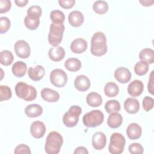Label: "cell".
<instances>
[{"label": "cell", "mask_w": 154, "mask_h": 154, "mask_svg": "<svg viewBox=\"0 0 154 154\" xmlns=\"http://www.w3.org/2000/svg\"><path fill=\"white\" fill-rule=\"evenodd\" d=\"M14 51L16 55L21 58H27L31 54L29 44L23 40H17L14 44Z\"/></svg>", "instance_id": "9"}, {"label": "cell", "mask_w": 154, "mask_h": 154, "mask_svg": "<svg viewBox=\"0 0 154 154\" xmlns=\"http://www.w3.org/2000/svg\"><path fill=\"white\" fill-rule=\"evenodd\" d=\"M13 55L11 51L8 50H4L0 53V62L4 66L10 65L13 61Z\"/></svg>", "instance_id": "31"}, {"label": "cell", "mask_w": 154, "mask_h": 154, "mask_svg": "<svg viewBox=\"0 0 154 154\" xmlns=\"http://www.w3.org/2000/svg\"><path fill=\"white\" fill-rule=\"evenodd\" d=\"M121 109L120 104L117 100H109L105 104V109L108 113L118 112Z\"/></svg>", "instance_id": "30"}, {"label": "cell", "mask_w": 154, "mask_h": 154, "mask_svg": "<svg viewBox=\"0 0 154 154\" xmlns=\"http://www.w3.org/2000/svg\"><path fill=\"white\" fill-rule=\"evenodd\" d=\"M86 102L91 107H97L102 104V97L98 93L91 92L87 96Z\"/></svg>", "instance_id": "25"}, {"label": "cell", "mask_w": 154, "mask_h": 154, "mask_svg": "<svg viewBox=\"0 0 154 154\" xmlns=\"http://www.w3.org/2000/svg\"><path fill=\"white\" fill-rule=\"evenodd\" d=\"M128 150L132 154H142L144 152L143 147L138 143H134L130 144Z\"/></svg>", "instance_id": "38"}, {"label": "cell", "mask_w": 154, "mask_h": 154, "mask_svg": "<svg viewBox=\"0 0 154 154\" xmlns=\"http://www.w3.org/2000/svg\"><path fill=\"white\" fill-rule=\"evenodd\" d=\"M106 143V138L104 133L102 132H95L92 137V145L96 150L103 149Z\"/></svg>", "instance_id": "12"}, {"label": "cell", "mask_w": 154, "mask_h": 154, "mask_svg": "<svg viewBox=\"0 0 154 154\" xmlns=\"http://www.w3.org/2000/svg\"><path fill=\"white\" fill-rule=\"evenodd\" d=\"M87 42L82 38L75 39L70 45V50L75 54H81L87 49Z\"/></svg>", "instance_id": "17"}, {"label": "cell", "mask_w": 154, "mask_h": 154, "mask_svg": "<svg viewBox=\"0 0 154 154\" xmlns=\"http://www.w3.org/2000/svg\"><path fill=\"white\" fill-rule=\"evenodd\" d=\"M25 113L28 117H37L43 113V108L38 104H31L25 107Z\"/></svg>", "instance_id": "22"}, {"label": "cell", "mask_w": 154, "mask_h": 154, "mask_svg": "<svg viewBox=\"0 0 154 154\" xmlns=\"http://www.w3.org/2000/svg\"><path fill=\"white\" fill-rule=\"evenodd\" d=\"M143 83L138 79L132 81L128 86V93L129 95L137 97L141 94L143 91Z\"/></svg>", "instance_id": "14"}, {"label": "cell", "mask_w": 154, "mask_h": 154, "mask_svg": "<svg viewBox=\"0 0 154 154\" xmlns=\"http://www.w3.org/2000/svg\"><path fill=\"white\" fill-rule=\"evenodd\" d=\"M46 126L41 121H35L32 123L30 126L31 135L35 138H42L46 132Z\"/></svg>", "instance_id": "10"}, {"label": "cell", "mask_w": 154, "mask_h": 154, "mask_svg": "<svg viewBox=\"0 0 154 154\" xmlns=\"http://www.w3.org/2000/svg\"><path fill=\"white\" fill-rule=\"evenodd\" d=\"M11 7V1L9 0H0V13H7Z\"/></svg>", "instance_id": "41"}, {"label": "cell", "mask_w": 154, "mask_h": 154, "mask_svg": "<svg viewBox=\"0 0 154 154\" xmlns=\"http://www.w3.org/2000/svg\"><path fill=\"white\" fill-rule=\"evenodd\" d=\"M10 20L7 17H1L0 18V32L3 34L8 31L10 28Z\"/></svg>", "instance_id": "37"}, {"label": "cell", "mask_w": 154, "mask_h": 154, "mask_svg": "<svg viewBox=\"0 0 154 154\" xmlns=\"http://www.w3.org/2000/svg\"><path fill=\"white\" fill-rule=\"evenodd\" d=\"M42 8L38 5H32L27 10V16L39 19L42 16Z\"/></svg>", "instance_id": "36"}, {"label": "cell", "mask_w": 154, "mask_h": 154, "mask_svg": "<svg viewBox=\"0 0 154 154\" xmlns=\"http://www.w3.org/2000/svg\"><path fill=\"white\" fill-rule=\"evenodd\" d=\"M125 144L126 140L123 135L119 132H114L110 137L109 152L112 154L122 153L124 150Z\"/></svg>", "instance_id": "6"}, {"label": "cell", "mask_w": 154, "mask_h": 154, "mask_svg": "<svg viewBox=\"0 0 154 154\" xmlns=\"http://www.w3.org/2000/svg\"><path fill=\"white\" fill-rule=\"evenodd\" d=\"M14 153L16 154H20V153H31L30 148L28 146L25 144H20L17 146L14 149Z\"/></svg>", "instance_id": "40"}, {"label": "cell", "mask_w": 154, "mask_h": 154, "mask_svg": "<svg viewBox=\"0 0 154 154\" xmlns=\"http://www.w3.org/2000/svg\"><path fill=\"white\" fill-rule=\"evenodd\" d=\"M125 111L129 114H136L140 109V103L138 100L133 97L127 98L124 102Z\"/></svg>", "instance_id": "20"}, {"label": "cell", "mask_w": 154, "mask_h": 154, "mask_svg": "<svg viewBox=\"0 0 154 154\" xmlns=\"http://www.w3.org/2000/svg\"><path fill=\"white\" fill-rule=\"evenodd\" d=\"M114 78L120 83H127L131 79V73L125 67H118L114 72Z\"/></svg>", "instance_id": "11"}, {"label": "cell", "mask_w": 154, "mask_h": 154, "mask_svg": "<svg viewBox=\"0 0 154 154\" xmlns=\"http://www.w3.org/2000/svg\"><path fill=\"white\" fill-rule=\"evenodd\" d=\"M108 50L106 45V37L102 32H95L91 39V53L97 57L105 55Z\"/></svg>", "instance_id": "1"}, {"label": "cell", "mask_w": 154, "mask_h": 154, "mask_svg": "<svg viewBox=\"0 0 154 154\" xmlns=\"http://www.w3.org/2000/svg\"><path fill=\"white\" fill-rule=\"evenodd\" d=\"M82 64L79 60L76 58H70L67 59L64 63V66L70 72H76L81 67Z\"/></svg>", "instance_id": "27"}, {"label": "cell", "mask_w": 154, "mask_h": 154, "mask_svg": "<svg viewBox=\"0 0 154 154\" xmlns=\"http://www.w3.org/2000/svg\"><path fill=\"white\" fill-rule=\"evenodd\" d=\"M15 93L18 97L28 102L34 100L37 97L35 88L23 82H19L16 84Z\"/></svg>", "instance_id": "3"}, {"label": "cell", "mask_w": 154, "mask_h": 154, "mask_svg": "<svg viewBox=\"0 0 154 154\" xmlns=\"http://www.w3.org/2000/svg\"><path fill=\"white\" fill-rule=\"evenodd\" d=\"M58 3L60 5L66 9L71 8L73 7L75 4V0H59Z\"/></svg>", "instance_id": "42"}, {"label": "cell", "mask_w": 154, "mask_h": 154, "mask_svg": "<svg viewBox=\"0 0 154 154\" xmlns=\"http://www.w3.org/2000/svg\"><path fill=\"white\" fill-rule=\"evenodd\" d=\"M24 24L28 29L30 30H34L39 26L40 19L31 17L26 15L24 19Z\"/></svg>", "instance_id": "34"}, {"label": "cell", "mask_w": 154, "mask_h": 154, "mask_svg": "<svg viewBox=\"0 0 154 154\" xmlns=\"http://www.w3.org/2000/svg\"><path fill=\"white\" fill-rule=\"evenodd\" d=\"M81 112L82 109L79 106L73 105L70 107L69 111L65 112L63 117V122L64 125L69 128L75 126L78 123Z\"/></svg>", "instance_id": "7"}, {"label": "cell", "mask_w": 154, "mask_h": 154, "mask_svg": "<svg viewBox=\"0 0 154 154\" xmlns=\"http://www.w3.org/2000/svg\"><path fill=\"white\" fill-rule=\"evenodd\" d=\"M119 86L114 82H109L106 83L104 87V93L108 97H115L119 94Z\"/></svg>", "instance_id": "28"}, {"label": "cell", "mask_w": 154, "mask_h": 154, "mask_svg": "<svg viewBox=\"0 0 154 154\" xmlns=\"http://www.w3.org/2000/svg\"><path fill=\"white\" fill-rule=\"evenodd\" d=\"M149 70V64L145 61H140L137 62L134 66V71L138 76L145 75Z\"/></svg>", "instance_id": "32"}, {"label": "cell", "mask_w": 154, "mask_h": 154, "mask_svg": "<svg viewBox=\"0 0 154 154\" xmlns=\"http://www.w3.org/2000/svg\"><path fill=\"white\" fill-rule=\"evenodd\" d=\"M48 55L49 58L54 61H60L65 56V51L61 46H54L49 50Z\"/></svg>", "instance_id": "21"}, {"label": "cell", "mask_w": 154, "mask_h": 154, "mask_svg": "<svg viewBox=\"0 0 154 154\" xmlns=\"http://www.w3.org/2000/svg\"><path fill=\"white\" fill-rule=\"evenodd\" d=\"M12 96V93L10 88L7 85H0V101H4L10 99Z\"/></svg>", "instance_id": "35"}, {"label": "cell", "mask_w": 154, "mask_h": 154, "mask_svg": "<svg viewBox=\"0 0 154 154\" xmlns=\"http://www.w3.org/2000/svg\"><path fill=\"white\" fill-rule=\"evenodd\" d=\"M154 105V100L152 97L145 96L143 99V108L146 111L151 110Z\"/></svg>", "instance_id": "39"}, {"label": "cell", "mask_w": 154, "mask_h": 154, "mask_svg": "<svg viewBox=\"0 0 154 154\" xmlns=\"http://www.w3.org/2000/svg\"><path fill=\"white\" fill-rule=\"evenodd\" d=\"M139 2L142 5L149 7L152 5L154 2L153 0H144V1H139Z\"/></svg>", "instance_id": "46"}, {"label": "cell", "mask_w": 154, "mask_h": 154, "mask_svg": "<svg viewBox=\"0 0 154 154\" xmlns=\"http://www.w3.org/2000/svg\"><path fill=\"white\" fill-rule=\"evenodd\" d=\"M142 134L141 126L137 123H132L128 125L126 129V134L131 140L138 139Z\"/></svg>", "instance_id": "18"}, {"label": "cell", "mask_w": 154, "mask_h": 154, "mask_svg": "<svg viewBox=\"0 0 154 154\" xmlns=\"http://www.w3.org/2000/svg\"><path fill=\"white\" fill-rule=\"evenodd\" d=\"M64 29L63 23L52 22L51 24L48 34V41L50 45L54 47L58 46L62 40Z\"/></svg>", "instance_id": "4"}, {"label": "cell", "mask_w": 154, "mask_h": 154, "mask_svg": "<svg viewBox=\"0 0 154 154\" xmlns=\"http://www.w3.org/2000/svg\"><path fill=\"white\" fill-rule=\"evenodd\" d=\"M74 85L78 90L85 91L89 89L90 87V81L87 76L80 75L76 77L74 81Z\"/></svg>", "instance_id": "13"}, {"label": "cell", "mask_w": 154, "mask_h": 154, "mask_svg": "<svg viewBox=\"0 0 154 154\" xmlns=\"http://www.w3.org/2000/svg\"><path fill=\"white\" fill-rule=\"evenodd\" d=\"M50 18L53 23H63L65 20V15L63 11L59 10H55L51 12Z\"/></svg>", "instance_id": "33"}, {"label": "cell", "mask_w": 154, "mask_h": 154, "mask_svg": "<svg viewBox=\"0 0 154 154\" xmlns=\"http://www.w3.org/2000/svg\"><path fill=\"white\" fill-rule=\"evenodd\" d=\"M104 120L103 113L99 109H94L85 113L82 117L84 125L88 128H94L101 125Z\"/></svg>", "instance_id": "5"}, {"label": "cell", "mask_w": 154, "mask_h": 154, "mask_svg": "<svg viewBox=\"0 0 154 154\" xmlns=\"http://www.w3.org/2000/svg\"><path fill=\"white\" fill-rule=\"evenodd\" d=\"M123 122V117L122 115L118 112H112L107 119V124L111 128H119Z\"/></svg>", "instance_id": "24"}, {"label": "cell", "mask_w": 154, "mask_h": 154, "mask_svg": "<svg viewBox=\"0 0 154 154\" xmlns=\"http://www.w3.org/2000/svg\"><path fill=\"white\" fill-rule=\"evenodd\" d=\"M29 77L34 81H38L42 79L45 75V69L41 65H37L35 67H30L28 70Z\"/></svg>", "instance_id": "15"}, {"label": "cell", "mask_w": 154, "mask_h": 154, "mask_svg": "<svg viewBox=\"0 0 154 154\" xmlns=\"http://www.w3.org/2000/svg\"><path fill=\"white\" fill-rule=\"evenodd\" d=\"M40 94L42 99L48 102H56L60 99V94L57 91L49 88H43Z\"/></svg>", "instance_id": "16"}, {"label": "cell", "mask_w": 154, "mask_h": 154, "mask_svg": "<svg viewBox=\"0 0 154 154\" xmlns=\"http://www.w3.org/2000/svg\"><path fill=\"white\" fill-rule=\"evenodd\" d=\"M68 20L69 23L72 26L79 27L83 23L84 17L81 11L75 10L69 13Z\"/></svg>", "instance_id": "19"}, {"label": "cell", "mask_w": 154, "mask_h": 154, "mask_svg": "<svg viewBox=\"0 0 154 154\" xmlns=\"http://www.w3.org/2000/svg\"><path fill=\"white\" fill-rule=\"evenodd\" d=\"M50 81L54 86L61 88L67 82V76L66 72L61 69H55L50 73Z\"/></svg>", "instance_id": "8"}, {"label": "cell", "mask_w": 154, "mask_h": 154, "mask_svg": "<svg viewBox=\"0 0 154 154\" xmlns=\"http://www.w3.org/2000/svg\"><path fill=\"white\" fill-rule=\"evenodd\" d=\"M73 153L74 154H88V152L85 147L83 146H79L75 149Z\"/></svg>", "instance_id": "44"}, {"label": "cell", "mask_w": 154, "mask_h": 154, "mask_svg": "<svg viewBox=\"0 0 154 154\" xmlns=\"http://www.w3.org/2000/svg\"><path fill=\"white\" fill-rule=\"evenodd\" d=\"M14 2L17 6L22 7L25 6L28 2V0H15Z\"/></svg>", "instance_id": "45"}, {"label": "cell", "mask_w": 154, "mask_h": 154, "mask_svg": "<svg viewBox=\"0 0 154 154\" xmlns=\"http://www.w3.org/2000/svg\"><path fill=\"white\" fill-rule=\"evenodd\" d=\"M153 72L154 71L152 70L150 75V78L147 85L148 91L151 94H153Z\"/></svg>", "instance_id": "43"}, {"label": "cell", "mask_w": 154, "mask_h": 154, "mask_svg": "<svg viewBox=\"0 0 154 154\" xmlns=\"http://www.w3.org/2000/svg\"><path fill=\"white\" fill-rule=\"evenodd\" d=\"M63 143L62 135L57 131H52L48 135L45 145V152L48 154H57Z\"/></svg>", "instance_id": "2"}, {"label": "cell", "mask_w": 154, "mask_h": 154, "mask_svg": "<svg viewBox=\"0 0 154 154\" xmlns=\"http://www.w3.org/2000/svg\"><path fill=\"white\" fill-rule=\"evenodd\" d=\"M27 70V66L25 63L22 61H17L16 63H14L12 67H11V70L13 74L19 78H21L23 76L26 72Z\"/></svg>", "instance_id": "23"}, {"label": "cell", "mask_w": 154, "mask_h": 154, "mask_svg": "<svg viewBox=\"0 0 154 154\" xmlns=\"http://www.w3.org/2000/svg\"><path fill=\"white\" fill-rule=\"evenodd\" d=\"M139 58L148 64H152L154 62V51L150 48H144L139 54Z\"/></svg>", "instance_id": "26"}, {"label": "cell", "mask_w": 154, "mask_h": 154, "mask_svg": "<svg viewBox=\"0 0 154 154\" xmlns=\"http://www.w3.org/2000/svg\"><path fill=\"white\" fill-rule=\"evenodd\" d=\"M108 4L107 2L105 1H96L93 3V11L99 14H103L106 13L108 10Z\"/></svg>", "instance_id": "29"}]
</instances>
